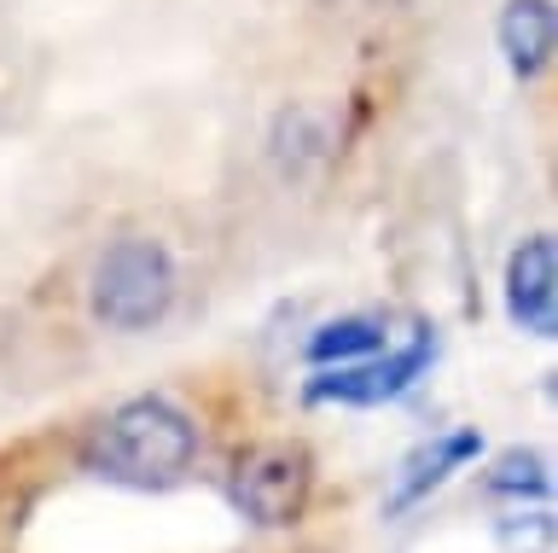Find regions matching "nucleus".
Here are the masks:
<instances>
[{
	"label": "nucleus",
	"mask_w": 558,
	"mask_h": 553,
	"mask_svg": "<svg viewBox=\"0 0 558 553\" xmlns=\"http://www.w3.org/2000/svg\"><path fill=\"white\" fill-rule=\"evenodd\" d=\"M326 146H331V134H326V123H320V111L296 106V111L279 117V129H274V158H279V169H286V176H296L308 158H320Z\"/></svg>",
	"instance_id": "nucleus-10"
},
{
	"label": "nucleus",
	"mask_w": 558,
	"mask_h": 553,
	"mask_svg": "<svg viewBox=\"0 0 558 553\" xmlns=\"http://www.w3.org/2000/svg\"><path fill=\"white\" fill-rule=\"evenodd\" d=\"M384 344H390V321L373 315V309H361V315H338V321L314 326L303 356L314 368H338V361H361V356L384 350Z\"/></svg>",
	"instance_id": "nucleus-8"
},
{
	"label": "nucleus",
	"mask_w": 558,
	"mask_h": 553,
	"mask_svg": "<svg viewBox=\"0 0 558 553\" xmlns=\"http://www.w3.org/2000/svg\"><path fill=\"white\" fill-rule=\"evenodd\" d=\"M495 41L506 53V71L518 82H535L553 64V41H558V19H553V0H506Z\"/></svg>",
	"instance_id": "nucleus-7"
},
{
	"label": "nucleus",
	"mask_w": 558,
	"mask_h": 553,
	"mask_svg": "<svg viewBox=\"0 0 558 553\" xmlns=\"http://www.w3.org/2000/svg\"><path fill=\"white\" fill-rule=\"evenodd\" d=\"M506 321L523 326L530 338L558 333V251L553 233H530L506 256Z\"/></svg>",
	"instance_id": "nucleus-6"
},
{
	"label": "nucleus",
	"mask_w": 558,
	"mask_h": 553,
	"mask_svg": "<svg viewBox=\"0 0 558 553\" xmlns=\"http://www.w3.org/2000/svg\"><path fill=\"white\" fill-rule=\"evenodd\" d=\"M87 309L111 333H146L163 321L174 309V256L163 251V239L129 233L105 245L94 280H87Z\"/></svg>",
	"instance_id": "nucleus-2"
},
{
	"label": "nucleus",
	"mask_w": 558,
	"mask_h": 553,
	"mask_svg": "<svg viewBox=\"0 0 558 553\" xmlns=\"http://www.w3.org/2000/svg\"><path fill=\"white\" fill-rule=\"evenodd\" d=\"M483 490L506 495V501H547L553 495L547 455H535V448H506V455H495V466H488Z\"/></svg>",
	"instance_id": "nucleus-9"
},
{
	"label": "nucleus",
	"mask_w": 558,
	"mask_h": 553,
	"mask_svg": "<svg viewBox=\"0 0 558 553\" xmlns=\"http://www.w3.org/2000/svg\"><path fill=\"white\" fill-rule=\"evenodd\" d=\"M198 455V425L169 396H129L82 437V472L122 490H169Z\"/></svg>",
	"instance_id": "nucleus-1"
},
{
	"label": "nucleus",
	"mask_w": 558,
	"mask_h": 553,
	"mask_svg": "<svg viewBox=\"0 0 558 553\" xmlns=\"http://www.w3.org/2000/svg\"><path fill=\"white\" fill-rule=\"evenodd\" d=\"M436 361V326L413 321L408 344H384V350L361 356V361H338V368H314L303 385L308 408H384L396 396H408Z\"/></svg>",
	"instance_id": "nucleus-3"
},
{
	"label": "nucleus",
	"mask_w": 558,
	"mask_h": 553,
	"mask_svg": "<svg viewBox=\"0 0 558 553\" xmlns=\"http://www.w3.org/2000/svg\"><path fill=\"white\" fill-rule=\"evenodd\" d=\"M227 501L256 530H291L314 501V455L303 443H256L227 472Z\"/></svg>",
	"instance_id": "nucleus-4"
},
{
	"label": "nucleus",
	"mask_w": 558,
	"mask_h": 553,
	"mask_svg": "<svg viewBox=\"0 0 558 553\" xmlns=\"http://www.w3.org/2000/svg\"><path fill=\"white\" fill-rule=\"evenodd\" d=\"M477 455H483V431L477 425H453V431H442V437L408 448L401 466L390 472V490H384V518H408L418 501H430L453 472H465Z\"/></svg>",
	"instance_id": "nucleus-5"
},
{
	"label": "nucleus",
	"mask_w": 558,
	"mask_h": 553,
	"mask_svg": "<svg viewBox=\"0 0 558 553\" xmlns=\"http://www.w3.org/2000/svg\"><path fill=\"white\" fill-rule=\"evenodd\" d=\"M500 542L512 548V553H541L553 542V518L547 513H512V518H500Z\"/></svg>",
	"instance_id": "nucleus-11"
}]
</instances>
